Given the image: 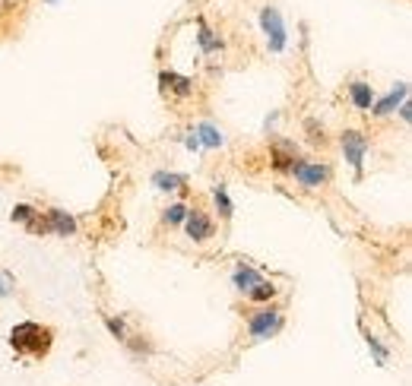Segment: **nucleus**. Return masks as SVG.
<instances>
[{
    "label": "nucleus",
    "mask_w": 412,
    "mask_h": 386,
    "mask_svg": "<svg viewBox=\"0 0 412 386\" xmlns=\"http://www.w3.org/2000/svg\"><path fill=\"white\" fill-rule=\"evenodd\" d=\"M45 228L54 234H60V238H67V234H77V219L67 215L64 209H48V212H45Z\"/></svg>",
    "instance_id": "nucleus-9"
},
{
    "label": "nucleus",
    "mask_w": 412,
    "mask_h": 386,
    "mask_svg": "<svg viewBox=\"0 0 412 386\" xmlns=\"http://www.w3.org/2000/svg\"><path fill=\"white\" fill-rule=\"evenodd\" d=\"M368 348H371V355H374L377 364H387V348H384V345L377 342L374 336H368Z\"/></svg>",
    "instance_id": "nucleus-20"
},
{
    "label": "nucleus",
    "mask_w": 412,
    "mask_h": 386,
    "mask_svg": "<svg viewBox=\"0 0 412 386\" xmlns=\"http://www.w3.org/2000/svg\"><path fill=\"white\" fill-rule=\"evenodd\" d=\"M269 159H273V168L276 171H292L295 165H299V149H295V143H273V149H269Z\"/></svg>",
    "instance_id": "nucleus-8"
},
{
    "label": "nucleus",
    "mask_w": 412,
    "mask_h": 386,
    "mask_svg": "<svg viewBox=\"0 0 412 386\" xmlns=\"http://www.w3.org/2000/svg\"><path fill=\"white\" fill-rule=\"evenodd\" d=\"M292 174L301 187H321V184H327L330 168L323 165V161H299V165L292 168Z\"/></svg>",
    "instance_id": "nucleus-5"
},
{
    "label": "nucleus",
    "mask_w": 412,
    "mask_h": 386,
    "mask_svg": "<svg viewBox=\"0 0 412 386\" xmlns=\"http://www.w3.org/2000/svg\"><path fill=\"white\" fill-rule=\"evenodd\" d=\"M197 42H200V48H204L206 54L222 51V38H216L213 32L206 29V23H204V19H197Z\"/></svg>",
    "instance_id": "nucleus-14"
},
{
    "label": "nucleus",
    "mask_w": 412,
    "mask_h": 386,
    "mask_svg": "<svg viewBox=\"0 0 412 386\" xmlns=\"http://www.w3.org/2000/svg\"><path fill=\"white\" fill-rule=\"evenodd\" d=\"M213 200H216V209H219L222 219H232L235 206H232V196H228L226 184H216V187H213Z\"/></svg>",
    "instance_id": "nucleus-16"
},
{
    "label": "nucleus",
    "mask_w": 412,
    "mask_h": 386,
    "mask_svg": "<svg viewBox=\"0 0 412 386\" xmlns=\"http://www.w3.org/2000/svg\"><path fill=\"white\" fill-rule=\"evenodd\" d=\"M260 279H263V276L257 273V269L245 266V263H241V266H238V269H235V273H232V285L238 288V291H251V288L257 285Z\"/></svg>",
    "instance_id": "nucleus-12"
},
{
    "label": "nucleus",
    "mask_w": 412,
    "mask_h": 386,
    "mask_svg": "<svg viewBox=\"0 0 412 386\" xmlns=\"http://www.w3.org/2000/svg\"><path fill=\"white\" fill-rule=\"evenodd\" d=\"M10 288H13V276L0 269V297H6V295H10Z\"/></svg>",
    "instance_id": "nucleus-21"
},
{
    "label": "nucleus",
    "mask_w": 412,
    "mask_h": 386,
    "mask_svg": "<svg viewBox=\"0 0 412 386\" xmlns=\"http://www.w3.org/2000/svg\"><path fill=\"white\" fill-rule=\"evenodd\" d=\"M260 25H263V35H267V45L273 54L286 51V23H282V13L276 6H263L260 10Z\"/></svg>",
    "instance_id": "nucleus-3"
},
{
    "label": "nucleus",
    "mask_w": 412,
    "mask_h": 386,
    "mask_svg": "<svg viewBox=\"0 0 412 386\" xmlns=\"http://www.w3.org/2000/svg\"><path fill=\"white\" fill-rule=\"evenodd\" d=\"M184 146L197 152V149H200V140H197V133H184Z\"/></svg>",
    "instance_id": "nucleus-23"
},
{
    "label": "nucleus",
    "mask_w": 412,
    "mask_h": 386,
    "mask_svg": "<svg viewBox=\"0 0 412 386\" xmlns=\"http://www.w3.org/2000/svg\"><path fill=\"white\" fill-rule=\"evenodd\" d=\"M308 133H311V140H314V143H323V127H321V130H317V124H314V120H308Z\"/></svg>",
    "instance_id": "nucleus-22"
},
{
    "label": "nucleus",
    "mask_w": 412,
    "mask_h": 386,
    "mask_svg": "<svg viewBox=\"0 0 412 386\" xmlns=\"http://www.w3.org/2000/svg\"><path fill=\"white\" fill-rule=\"evenodd\" d=\"M349 98H352V105L359 108V111H368V108L374 105V89H371L364 79H355V83H349Z\"/></svg>",
    "instance_id": "nucleus-11"
},
{
    "label": "nucleus",
    "mask_w": 412,
    "mask_h": 386,
    "mask_svg": "<svg viewBox=\"0 0 412 386\" xmlns=\"http://www.w3.org/2000/svg\"><path fill=\"white\" fill-rule=\"evenodd\" d=\"M159 83H162V89H165V92H174V96H181V98L194 92V79L178 76V73H172V70L159 73Z\"/></svg>",
    "instance_id": "nucleus-10"
},
{
    "label": "nucleus",
    "mask_w": 412,
    "mask_h": 386,
    "mask_svg": "<svg viewBox=\"0 0 412 386\" xmlns=\"http://www.w3.org/2000/svg\"><path fill=\"white\" fill-rule=\"evenodd\" d=\"M105 327H108V333H111L114 339L127 342V327H124V320H121V317H105Z\"/></svg>",
    "instance_id": "nucleus-19"
},
{
    "label": "nucleus",
    "mask_w": 412,
    "mask_h": 386,
    "mask_svg": "<svg viewBox=\"0 0 412 386\" xmlns=\"http://www.w3.org/2000/svg\"><path fill=\"white\" fill-rule=\"evenodd\" d=\"M152 184L159 187V191H181V187H187V178L184 174H174V171H155L152 174Z\"/></svg>",
    "instance_id": "nucleus-13"
},
{
    "label": "nucleus",
    "mask_w": 412,
    "mask_h": 386,
    "mask_svg": "<svg viewBox=\"0 0 412 386\" xmlns=\"http://www.w3.org/2000/svg\"><path fill=\"white\" fill-rule=\"evenodd\" d=\"M340 146H343V155H346V161L355 168V174H362V165H364V152H368V137L359 130H346L340 137Z\"/></svg>",
    "instance_id": "nucleus-4"
},
{
    "label": "nucleus",
    "mask_w": 412,
    "mask_h": 386,
    "mask_svg": "<svg viewBox=\"0 0 412 386\" xmlns=\"http://www.w3.org/2000/svg\"><path fill=\"white\" fill-rule=\"evenodd\" d=\"M197 140H200V146H206V149H219L222 143H226V137H222L213 124H200L197 127Z\"/></svg>",
    "instance_id": "nucleus-15"
},
{
    "label": "nucleus",
    "mask_w": 412,
    "mask_h": 386,
    "mask_svg": "<svg viewBox=\"0 0 412 386\" xmlns=\"http://www.w3.org/2000/svg\"><path fill=\"white\" fill-rule=\"evenodd\" d=\"M279 329H282V310L273 307V304L254 310L251 320H247V333H251L254 339H273Z\"/></svg>",
    "instance_id": "nucleus-2"
},
{
    "label": "nucleus",
    "mask_w": 412,
    "mask_h": 386,
    "mask_svg": "<svg viewBox=\"0 0 412 386\" xmlns=\"http://www.w3.org/2000/svg\"><path fill=\"white\" fill-rule=\"evenodd\" d=\"M400 118L406 120V124L412 120V108H409V101H403V105H400Z\"/></svg>",
    "instance_id": "nucleus-24"
},
{
    "label": "nucleus",
    "mask_w": 412,
    "mask_h": 386,
    "mask_svg": "<svg viewBox=\"0 0 412 386\" xmlns=\"http://www.w3.org/2000/svg\"><path fill=\"white\" fill-rule=\"evenodd\" d=\"M162 219H165V225H181V222L187 219V206H184V203H172Z\"/></svg>",
    "instance_id": "nucleus-18"
},
{
    "label": "nucleus",
    "mask_w": 412,
    "mask_h": 386,
    "mask_svg": "<svg viewBox=\"0 0 412 386\" xmlns=\"http://www.w3.org/2000/svg\"><path fill=\"white\" fill-rule=\"evenodd\" d=\"M406 96H409V86H406V83H396V89H390L381 101H374V105H371L368 111L374 114V118H387V114H394L396 108H400L403 101H406Z\"/></svg>",
    "instance_id": "nucleus-7"
},
{
    "label": "nucleus",
    "mask_w": 412,
    "mask_h": 386,
    "mask_svg": "<svg viewBox=\"0 0 412 386\" xmlns=\"http://www.w3.org/2000/svg\"><path fill=\"white\" fill-rule=\"evenodd\" d=\"M184 228H187V238L204 244L213 238V219H209L206 212H200V209H187V219H184Z\"/></svg>",
    "instance_id": "nucleus-6"
},
{
    "label": "nucleus",
    "mask_w": 412,
    "mask_h": 386,
    "mask_svg": "<svg viewBox=\"0 0 412 386\" xmlns=\"http://www.w3.org/2000/svg\"><path fill=\"white\" fill-rule=\"evenodd\" d=\"M51 342H54V333L48 327H42V323H16V327L10 329V345L16 355L23 358H45L51 351Z\"/></svg>",
    "instance_id": "nucleus-1"
},
{
    "label": "nucleus",
    "mask_w": 412,
    "mask_h": 386,
    "mask_svg": "<svg viewBox=\"0 0 412 386\" xmlns=\"http://www.w3.org/2000/svg\"><path fill=\"white\" fill-rule=\"evenodd\" d=\"M247 297H251V301H257V304H269L276 297V285H273V282H267V279H260L257 285L247 291Z\"/></svg>",
    "instance_id": "nucleus-17"
}]
</instances>
